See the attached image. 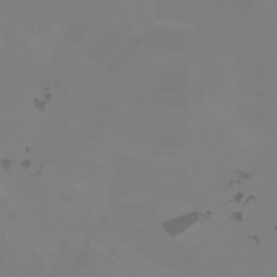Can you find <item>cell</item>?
I'll list each match as a JSON object with an SVG mask.
<instances>
[{"mask_svg":"<svg viewBox=\"0 0 277 277\" xmlns=\"http://www.w3.org/2000/svg\"><path fill=\"white\" fill-rule=\"evenodd\" d=\"M0 164H1V166H3L4 170H8V169H10V166H11V161H10V159H7V158H3Z\"/></svg>","mask_w":277,"mask_h":277,"instance_id":"6da1fadb","label":"cell"},{"mask_svg":"<svg viewBox=\"0 0 277 277\" xmlns=\"http://www.w3.org/2000/svg\"><path fill=\"white\" fill-rule=\"evenodd\" d=\"M233 219H234V220H238V222H242V219H243V218H242V214H241V212H234V214H233Z\"/></svg>","mask_w":277,"mask_h":277,"instance_id":"7a4b0ae2","label":"cell"},{"mask_svg":"<svg viewBox=\"0 0 277 277\" xmlns=\"http://www.w3.org/2000/svg\"><path fill=\"white\" fill-rule=\"evenodd\" d=\"M242 197H243V193H242V192H239V193H238V195L235 196V201H236V203H241V200H242Z\"/></svg>","mask_w":277,"mask_h":277,"instance_id":"3957f363","label":"cell"},{"mask_svg":"<svg viewBox=\"0 0 277 277\" xmlns=\"http://www.w3.org/2000/svg\"><path fill=\"white\" fill-rule=\"evenodd\" d=\"M20 165H22L23 168H27V166H30V165H31V162H22V164H20Z\"/></svg>","mask_w":277,"mask_h":277,"instance_id":"277c9868","label":"cell"},{"mask_svg":"<svg viewBox=\"0 0 277 277\" xmlns=\"http://www.w3.org/2000/svg\"><path fill=\"white\" fill-rule=\"evenodd\" d=\"M274 230H276V231H277V226H276V227H274Z\"/></svg>","mask_w":277,"mask_h":277,"instance_id":"5b68a950","label":"cell"}]
</instances>
